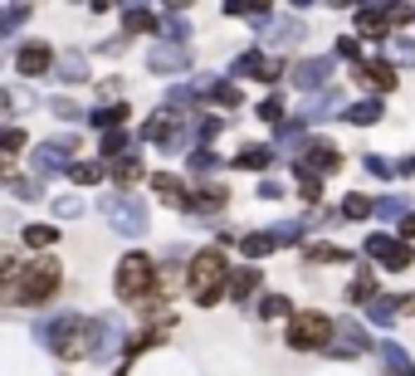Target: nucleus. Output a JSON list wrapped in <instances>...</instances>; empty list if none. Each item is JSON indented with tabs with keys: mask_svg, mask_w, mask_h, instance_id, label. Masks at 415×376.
Instances as JSON below:
<instances>
[{
	"mask_svg": "<svg viewBox=\"0 0 415 376\" xmlns=\"http://www.w3.org/2000/svg\"><path fill=\"white\" fill-rule=\"evenodd\" d=\"M186 288H191V298H196L201 308H215L220 293L230 288V264H225V254H220V249H201V254L191 259V269H186Z\"/></svg>",
	"mask_w": 415,
	"mask_h": 376,
	"instance_id": "nucleus-1",
	"label": "nucleus"
},
{
	"mask_svg": "<svg viewBox=\"0 0 415 376\" xmlns=\"http://www.w3.org/2000/svg\"><path fill=\"white\" fill-rule=\"evenodd\" d=\"M54 293H59V264H54V259L25 264L20 279L10 283V298H15L20 308H34V303H44V298H54Z\"/></svg>",
	"mask_w": 415,
	"mask_h": 376,
	"instance_id": "nucleus-2",
	"label": "nucleus"
},
{
	"mask_svg": "<svg viewBox=\"0 0 415 376\" xmlns=\"http://www.w3.org/2000/svg\"><path fill=\"white\" fill-rule=\"evenodd\" d=\"M152 283H157V264L147 254H122V264H117V298L137 303V298L152 293Z\"/></svg>",
	"mask_w": 415,
	"mask_h": 376,
	"instance_id": "nucleus-3",
	"label": "nucleus"
},
{
	"mask_svg": "<svg viewBox=\"0 0 415 376\" xmlns=\"http://www.w3.org/2000/svg\"><path fill=\"white\" fill-rule=\"evenodd\" d=\"M103 215L117 235H142L147 230V205L137 195H103Z\"/></svg>",
	"mask_w": 415,
	"mask_h": 376,
	"instance_id": "nucleus-4",
	"label": "nucleus"
},
{
	"mask_svg": "<svg viewBox=\"0 0 415 376\" xmlns=\"http://www.w3.org/2000/svg\"><path fill=\"white\" fill-rule=\"evenodd\" d=\"M327 337H332V323H327L322 313H298V318L289 323V347H298V352L327 347Z\"/></svg>",
	"mask_w": 415,
	"mask_h": 376,
	"instance_id": "nucleus-5",
	"label": "nucleus"
},
{
	"mask_svg": "<svg viewBox=\"0 0 415 376\" xmlns=\"http://www.w3.org/2000/svg\"><path fill=\"white\" fill-rule=\"evenodd\" d=\"M15 69H20L25 79L49 74V69H54V49H49V44H25V49L15 54Z\"/></svg>",
	"mask_w": 415,
	"mask_h": 376,
	"instance_id": "nucleus-6",
	"label": "nucleus"
},
{
	"mask_svg": "<svg viewBox=\"0 0 415 376\" xmlns=\"http://www.w3.org/2000/svg\"><path fill=\"white\" fill-rule=\"evenodd\" d=\"M152 186L162 190V200H166V205H181V210H186V205H196V195H186V186H181L171 171H157V176H152Z\"/></svg>",
	"mask_w": 415,
	"mask_h": 376,
	"instance_id": "nucleus-7",
	"label": "nucleus"
},
{
	"mask_svg": "<svg viewBox=\"0 0 415 376\" xmlns=\"http://www.w3.org/2000/svg\"><path fill=\"white\" fill-rule=\"evenodd\" d=\"M147 64H152L157 74H176V69H186V49H171V44H157Z\"/></svg>",
	"mask_w": 415,
	"mask_h": 376,
	"instance_id": "nucleus-8",
	"label": "nucleus"
},
{
	"mask_svg": "<svg viewBox=\"0 0 415 376\" xmlns=\"http://www.w3.org/2000/svg\"><path fill=\"white\" fill-rule=\"evenodd\" d=\"M122 25H127V34H152V30H157V15L132 5V10H122Z\"/></svg>",
	"mask_w": 415,
	"mask_h": 376,
	"instance_id": "nucleus-9",
	"label": "nucleus"
},
{
	"mask_svg": "<svg viewBox=\"0 0 415 376\" xmlns=\"http://www.w3.org/2000/svg\"><path fill=\"white\" fill-rule=\"evenodd\" d=\"M25 20H29V5H0V39H10Z\"/></svg>",
	"mask_w": 415,
	"mask_h": 376,
	"instance_id": "nucleus-10",
	"label": "nucleus"
},
{
	"mask_svg": "<svg viewBox=\"0 0 415 376\" xmlns=\"http://www.w3.org/2000/svg\"><path fill=\"white\" fill-rule=\"evenodd\" d=\"M59 79H69V84L88 79V64H84V54H74V49H69V54L59 59Z\"/></svg>",
	"mask_w": 415,
	"mask_h": 376,
	"instance_id": "nucleus-11",
	"label": "nucleus"
},
{
	"mask_svg": "<svg viewBox=\"0 0 415 376\" xmlns=\"http://www.w3.org/2000/svg\"><path fill=\"white\" fill-rule=\"evenodd\" d=\"M29 167H34V171H59V167H64V152H54V147L44 142L39 152H29Z\"/></svg>",
	"mask_w": 415,
	"mask_h": 376,
	"instance_id": "nucleus-12",
	"label": "nucleus"
},
{
	"mask_svg": "<svg viewBox=\"0 0 415 376\" xmlns=\"http://www.w3.org/2000/svg\"><path fill=\"white\" fill-rule=\"evenodd\" d=\"M112 176H117V186H132V181L142 176V162H137V157H117V162H112Z\"/></svg>",
	"mask_w": 415,
	"mask_h": 376,
	"instance_id": "nucleus-13",
	"label": "nucleus"
},
{
	"mask_svg": "<svg viewBox=\"0 0 415 376\" xmlns=\"http://www.w3.org/2000/svg\"><path fill=\"white\" fill-rule=\"evenodd\" d=\"M59 240V230L54 225H25V245H34V249H49Z\"/></svg>",
	"mask_w": 415,
	"mask_h": 376,
	"instance_id": "nucleus-14",
	"label": "nucleus"
},
{
	"mask_svg": "<svg viewBox=\"0 0 415 376\" xmlns=\"http://www.w3.org/2000/svg\"><path fill=\"white\" fill-rule=\"evenodd\" d=\"M274 245H279V235H244V240H239V249H244L249 259H259V254H269Z\"/></svg>",
	"mask_w": 415,
	"mask_h": 376,
	"instance_id": "nucleus-15",
	"label": "nucleus"
},
{
	"mask_svg": "<svg viewBox=\"0 0 415 376\" xmlns=\"http://www.w3.org/2000/svg\"><path fill=\"white\" fill-rule=\"evenodd\" d=\"M93 122H98V127H107V132H112V127H122V122H127V103L98 108V112H93Z\"/></svg>",
	"mask_w": 415,
	"mask_h": 376,
	"instance_id": "nucleus-16",
	"label": "nucleus"
},
{
	"mask_svg": "<svg viewBox=\"0 0 415 376\" xmlns=\"http://www.w3.org/2000/svg\"><path fill=\"white\" fill-rule=\"evenodd\" d=\"M20 269H25V264H20V254H15L10 245H0V283H5V279H20Z\"/></svg>",
	"mask_w": 415,
	"mask_h": 376,
	"instance_id": "nucleus-17",
	"label": "nucleus"
},
{
	"mask_svg": "<svg viewBox=\"0 0 415 376\" xmlns=\"http://www.w3.org/2000/svg\"><path fill=\"white\" fill-rule=\"evenodd\" d=\"M254 283H259V269H244V274H235V279H230V293H235V298H249V293H254Z\"/></svg>",
	"mask_w": 415,
	"mask_h": 376,
	"instance_id": "nucleus-18",
	"label": "nucleus"
},
{
	"mask_svg": "<svg viewBox=\"0 0 415 376\" xmlns=\"http://www.w3.org/2000/svg\"><path fill=\"white\" fill-rule=\"evenodd\" d=\"M362 74H367L376 89H396V74H391V64H367Z\"/></svg>",
	"mask_w": 415,
	"mask_h": 376,
	"instance_id": "nucleus-19",
	"label": "nucleus"
},
{
	"mask_svg": "<svg viewBox=\"0 0 415 376\" xmlns=\"http://www.w3.org/2000/svg\"><path fill=\"white\" fill-rule=\"evenodd\" d=\"M69 176H74L79 186H93V181L103 176V167H93V162H79V167H69Z\"/></svg>",
	"mask_w": 415,
	"mask_h": 376,
	"instance_id": "nucleus-20",
	"label": "nucleus"
},
{
	"mask_svg": "<svg viewBox=\"0 0 415 376\" xmlns=\"http://www.w3.org/2000/svg\"><path fill=\"white\" fill-rule=\"evenodd\" d=\"M0 152H25V132L20 127H0Z\"/></svg>",
	"mask_w": 415,
	"mask_h": 376,
	"instance_id": "nucleus-21",
	"label": "nucleus"
},
{
	"mask_svg": "<svg viewBox=\"0 0 415 376\" xmlns=\"http://www.w3.org/2000/svg\"><path fill=\"white\" fill-rule=\"evenodd\" d=\"M239 167H249V171H254V167H269V152H264V147H244V152H239Z\"/></svg>",
	"mask_w": 415,
	"mask_h": 376,
	"instance_id": "nucleus-22",
	"label": "nucleus"
},
{
	"mask_svg": "<svg viewBox=\"0 0 415 376\" xmlns=\"http://www.w3.org/2000/svg\"><path fill=\"white\" fill-rule=\"evenodd\" d=\"M15 195H20V200H39V181H34V176H20V181H15Z\"/></svg>",
	"mask_w": 415,
	"mask_h": 376,
	"instance_id": "nucleus-23",
	"label": "nucleus"
},
{
	"mask_svg": "<svg viewBox=\"0 0 415 376\" xmlns=\"http://www.w3.org/2000/svg\"><path fill=\"white\" fill-rule=\"evenodd\" d=\"M54 210H59V215H69V220H74V215H79V210H84V200H79V195H59V200H54Z\"/></svg>",
	"mask_w": 415,
	"mask_h": 376,
	"instance_id": "nucleus-24",
	"label": "nucleus"
},
{
	"mask_svg": "<svg viewBox=\"0 0 415 376\" xmlns=\"http://www.w3.org/2000/svg\"><path fill=\"white\" fill-rule=\"evenodd\" d=\"M259 313H264V318H279V313H289V298H264Z\"/></svg>",
	"mask_w": 415,
	"mask_h": 376,
	"instance_id": "nucleus-25",
	"label": "nucleus"
},
{
	"mask_svg": "<svg viewBox=\"0 0 415 376\" xmlns=\"http://www.w3.org/2000/svg\"><path fill=\"white\" fill-rule=\"evenodd\" d=\"M122 147H127V137H122V132H107V137H103V157H117Z\"/></svg>",
	"mask_w": 415,
	"mask_h": 376,
	"instance_id": "nucleus-26",
	"label": "nucleus"
},
{
	"mask_svg": "<svg viewBox=\"0 0 415 376\" xmlns=\"http://www.w3.org/2000/svg\"><path fill=\"white\" fill-rule=\"evenodd\" d=\"M367 210H371L367 195H352V200H347V215H367Z\"/></svg>",
	"mask_w": 415,
	"mask_h": 376,
	"instance_id": "nucleus-27",
	"label": "nucleus"
},
{
	"mask_svg": "<svg viewBox=\"0 0 415 376\" xmlns=\"http://www.w3.org/2000/svg\"><path fill=\"white\" fill-rule=\"evenodd\" d=\"M259 112H264V117H269V122H279V112H284V103H279V98H269V103H264V108H259Z\"/></svg>",
	"mask_w": 415,
	"mask_h": 376,
	"instance_id": "nucleus-28",
	"label": "nucleus"
}]
</instances>
